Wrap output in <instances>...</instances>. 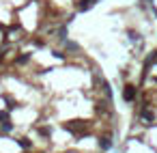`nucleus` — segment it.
Listing matches in <instances>:
<instances>
[{"label":"nucleus","mask_w":157,"mask_h":153,"mask_svg":"<svg viewBox=\"0 0 157 153\" xmlns=\"http://www.w3.org/2000/svg\"><path fill=\"white\" fill-rule=\"evenodd\" d=\"M123 97H125V101H133V99H136V86L127 84L125 91H123Z\"/></svg>","instance_id":"f03ea898"},{"label":"nucleus","mask_w":157,"mask_h":153,"mask_svg":"<svg viewBox=\"0 0 157 153\" xmlns=\"http://www.w3.org/2000/svg\"><path fill=\"white\" fill-rule=\"evenodd\" d=\"M19 145L24 147V149H28V147H30V143H28V140H26V138H22V140H19Z\"/></svg>","instance_id":"423d86ee"},{"label":"nucleus","mask_w":157,"mask_h":153,"mask_svg":"<svg viewBox=\"0 0 157 153\" xmlns=\"http://www.w3.org/2000/svg\"><path fill=\"white\" fill-rule=\"evenodd\" d=\"M0 58H2V52H0Z\"/></svg>","instance_id":"0eeeda50"},{"label":"nucleus","mask_w":157,"mask_h":153,"mask_svg":"<svg viewBox=\"0 0 157 153\" xmlns=\"http://www.w3.org/2000/svg\"><path fill=\"white\" fill-rule=\"evenodd\" d=\"M142 119H147V121H153V112H149V110H142Z\"/></svg>","instance_id":"39448f33"},{"label":"nucleus","mask_w":157,"mask_h":153,"mask_svg":"<svg viewBox=\"0 0 157 153\" xmlns=\"http://www.w3.org/2000/svg\"><path fill=\"white\" fill-rule=\"evenodd\" d=\"M99 147H101V149H104V151H108V149H110V147H112L110 138H99Z\"/></svg>","instance_id":"20e7f679"},{"label":"nucleus","mask_w":157,"mask_h":153,"mask_svg":"<svg viewBox=\"0 0 157 153\" xmlns=\"http://www.w3.org/2000/svg\"><path fill=\"white\" fill-rule=\"evenodd\" d=\"M93 4H95V0H80L78 9L80 11H88V9H93Z\"/></svg>","instance_id":"7ed1b4c3"},{"label":"nucleus","mask_w":157,"mask_h":153,"mask_svg":"<svg viewBox=\"0 0 157 153\" xmlns=\"http://www.w3.org/2000/svg\"><path fill=\"white\" fill-rule=\"evenodd\" d=\"M65 129H67V132H71V134H82V132H86V125H84L82 121H71V123L65 125Z\"/></svg>","instance_id":"f257e3e1"}]
</instances>
